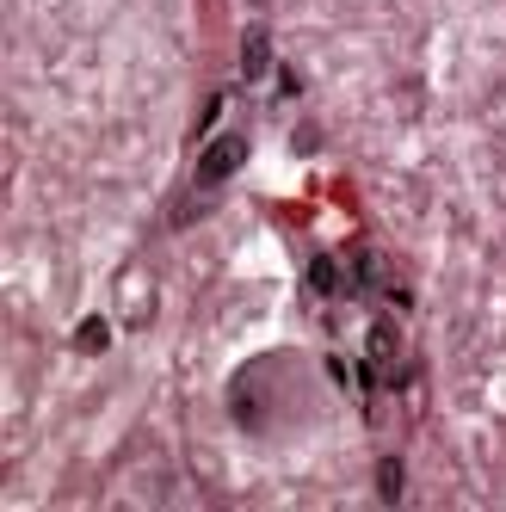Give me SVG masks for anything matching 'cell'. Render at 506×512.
<instances>
[{"mask_svg":"<svg viewBox=\"0 0 506 512\" xmlns=\"http://www.w3.org/2000/svg\"><path fill=\"white\" fill-rule=\"evenodd\" d=\"M241 155H247V136H223L216 149L204 155V167H198V186H223V179L241 167Z\"/></svg>","mask_w":506,"mask_h":512,"instance_id":"cell-1","label":"cell"},{"mask_svg":"<svg viewBox=\"0 0 506 512\" xmlns=\"http://www.w3.org/2000/svg\"><path fill=\"white\" fill-rule=\"evenodd\" d=\"M260 68H266V31L253 25L247 31V75H260Z\"/></svg>","mask_w":506,"mask_h":512,"instance_id":"cell-3","label":"cell"},{"mask_svg":"<svg viewBox=\"0 0 506 512\" xmlns=\"http://www.w3.org/2000/svg\"><path fill=\"white\" fill-rule=\"evenodd\" d=\"M371 371H383L389 383H402V346H395V321L371 327Z\"/></svg>","mask_w":506,"mask_h":512,"instance_id":"cell-2","label":"cell"}]
</instances>
